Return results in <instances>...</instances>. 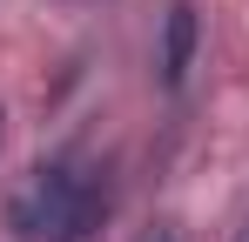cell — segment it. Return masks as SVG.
Here are the masks:
<instances>
[{
	"mask_svg": "<svg viewBox=\"0 0 249 242\" xmlns=\"http://www.w3.org/2000/svg\"><path fill=\"white\" fill-rule=\"evenodd\" d=\"M135 242H189V236H182L175 222H155V229H142V236H135Z\"/></svg>",
	"mask_w": 249,
	"mask_h": 242,
	"instance_id": "cell-3",
	"label": "cell"
},
{
	"mask_svg": "<svg viewBox=\"0 0 249 242\" xmlns=\"http://www.w3.org/2000/svg\"><path fill=\"white\" fill-rule=\"evenodd\" d=\"M101 222H108V182L81 161H41L7 202V229L20 242H88Z\"/></svg>",
	"mask_w": 249,
	"mask_h": 242,
	"instance_id": "cell-1",
	"label": "cell"
},
{
	"mask_svg": "<svg viewBox=\"0 0 249 242\" xmlns=\"http://www.w3.org/2000/svg\"><path fill=\"white\" fill-rule=\"evenodd\" d=\"M236 242H249V222H243V236H236Z\"/></svg>",
	"mask_w": 249,
	"mask_h": 242,
	"instance_id": "cell-4",
	"label": "cell"
},
{
	"mask_svg": "<svg viewBox=\"0 0 249 242\" xmlns=\"http://www.w3.org/2000/svg\"><path fill=\"white\" fill-rule=\"evenodd\" d=\"M196 40H202V20H196V7L189 0H175L162 20V87H182L189 68H196Z\"/></svg>",
	"mask_w": 249,
	"mask_h": 242,
	"instance_id": "cell-2",
	"label": "cell"
}]
</instances>
